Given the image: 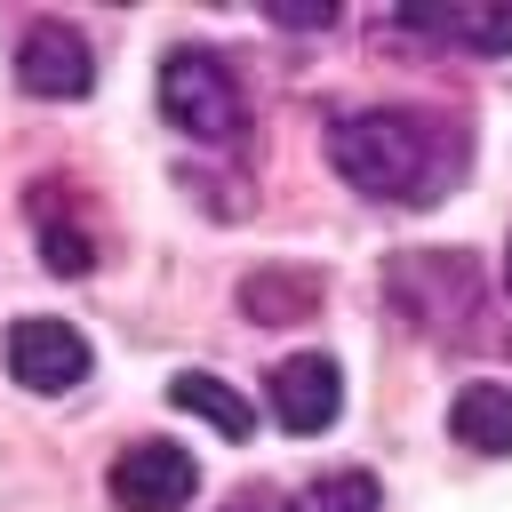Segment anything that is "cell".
Segmentation results:
<instances>
[{"mask_svg": "<svg viewBox=\"0 0 512 512\" xmlns=\"http://www.w3.org/2000/svg\"><path fill=\"white\" fill-rule=\"evenodd\" d=\"M272 416H280V432L320 440V432L344 416V368H336L328 352H288V360L272 368Z\"/></svg>", "mask_w": 512, "mask_h": 512, "instance_id": "7", "label": "cell"}, {"mask_svg": "<svg viewBox=\"0 0 512 512\" xmlns=\"http://www.w3.org/2000/svg\"><path fill=\"white\" fill-rule=\"evenodd\" d=\"M320 296H328V280H320L312 264H264V272L240 280V312H248L256 328H296V320L320 312Z\"/></svg>", "mask_w": 512, "mask_h": 512, "instance_id": "10", "label": "cell"}, {"mask_svg": "<svg viewBox=\"0 0 512 512\" xmlns=\"http://www.w3.org/2000/svg\"><path fill=\"white\" fill-rule=\"evenodd\" d=\"M168 408H184V416H200V424H216L224 440H248L256 432V408L224 384V376H208V368H184V376H168Z\"/></svg>", "mask_w": 512, "mask_h": 512, "instance_id": "12", "label": "cell"}, {"mask_svg": "<svg viewBox=\"0 0 512 512\" xmlns=\"http://www.w3.org/2000/svg\"><path fill=\"white\" fill-rule=\"evenodd\" d=\"M392 304L424 336H456V320H472V264L448 248H408L392 264Z\"/></svg>", "mask_w": 512, "mask_h": 512, "instance_id": "5", "label": "cell"}, {"mask_svg": "<svg viewBox=\"0 0 512 512\" xmlns=\"http://www.w3.org/2000/svg\"><path fill=\"white\" fill-rule=\"evenodd\" d=\"M104 488H112L120 512H184L192 488H200V464H192V448H176V440H128V448L112 456Z\"/></svg>", "mask_w": 512, "mask_h": 512, "instance_id": "6", "label": "cell"}, {"mask_svg": "<svg viewBox=\"0 0 512 512\" xmlns=\"http://www.w3.org/2000/svg\"><path fill=\"white\" fill-rule=\"evenodd\" d=\"M328 160L352 192L384 200V208H440L472 160L464 128L448 112H416V104H368L344 112L328 128Z\"/></svg>", "mask_w": 512, "mask_h": 512, "instance_id": "1", "label": "cell"}, {"mask_svg": "<svg viewBox=\"0 0 512 512\" xmlns=\"http://www.w3.org/2000/svg\"><path fill=\"white\" fill-rule=\"evenodd\" d=\"M400 32L448 40V48H480V56H512V0H408L392 8Z\"/></svg>", "mask_w": 512, "mask_h": 512, "instance_id": "8", "label": "cell"}, {"mask_svg": "<svg viewBox=\"0 0 512 512\" xmlns=\"http://www.w3.org/2000/svg\"><path fill=\"white\" fill-rule=\"evenodd\" d=\"M288 512H384V488H376L368 472H328V480L296 488Z\"/></svg>", "mask_w": 512, "mask_h": 512, "instance_id": "13", "label": "cell"}, {"mask_svg": "<svg viewBox=\"0 0 512 512\" xmlns=\"http://www.w3.org/2000/svg\"><path fill=\"white\" fill-rule=\"evenodd\" d=\"M504 288H512V248H504Z\"/></svg>", "mask_w": 512, "mask_h": 512, "instance_id": "16", "label": "cell"}, {"mask_svg": "<svg viewBox=\"0 0 512 512\" xmlns=\"http://www.w3.org/2000/svg\"><path fill=\"white\" fill-rule=\"evenodd\" d=\"M32 224H40V264L48 272H64V280H80L88 264H96V232L80 224V200H72V184H32Z\"/></svg>", "mask_w": 512, "mask_h": 512, "instance_id": "9", "label": "cell"}, {"mask_svg": "<svg viewBox=\"0 0 512 512\" xmlns=\"http://www.w3.org/2000/svg\"><path fill=\"white\" fill-rule=\"evenodd\" d=\"M16 88L40 96V104H80L96 88V48L80 24L64 16H32L24 40H16Z\"/></svg>", "mask_w": 512, "mask_h": 512, "instance_id": "3", "label": "cell"}, {"mask_svg": "<svg viewBox=\"0 0 512 512\" xmlns=\"http://www.w3.org/2000/svg\"><path fill=\"white\" fill-rule=\"evenodd\" d=\"M272 24H288V32H328V24H336V8H328V0H280V8H272Z\"/></svg>", "mask_w": 512, "mask_h": 512, "instance_id": "14", "label": "cell"}, {"mask_svg": "<svg viewBox=\"0 0 512 512\" xmlns=\"http://www.w3.org/2000/svg\"><path fill=\"white\" fill-rule=\"evenodd\" d=\"M448 432L480 456H512V384H464L448 400Z\"/></svg>", "mask_w": 512, "mask_h": 512, "instance_id": "11", "label": "cell"}, {"mask_svg": "<svg viewBox=\"0 0 512 512\" xmlns=\"http://www.w3.org/2000/svg\"><path fill=\"white\" fill-rule=\"evenodd\" d=\"M224 512H256V504H248V496H232V504H224Z\"/></svg>", "mask_w": 512, "mask_h": 512, "instance_id": "15", "label": "cell"}, {"mask_svg": "<svg viewBox=\"0 0 512 512\" xmlns=\"http://www.w3.org/2000/svg\"><path fill=\"white\" fill-rule=\"evenodd\" d=\"M160 112H168V128H184L192 144H216V152L248 136V96H240L232 64L208 56V48H168L160 56Z\"/></svg>", "mask_w": 512, "mask_h": 512, "instance_id": "2", "label": "cell"}, {"mask_svg": "<svg viewBox=\"0 0 512 512\" xmlns=\"http://www.w3.org/2000/svg\"><path fill=\"white\" fill-rule=\"evenodd\" d=\"M88 368H96V352H88V336H80L72 320H56V312H24V320H8V376H16L24 392H40V400L80 392Z\"/></svg>", "mask_w": 512, "mask_h": 512, "instance_id": "4", "label": "cell"}]
</instances>
